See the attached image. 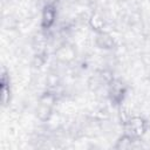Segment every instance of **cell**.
Wrapping results in <instances>:
<instances>
[{"label": "cell", "instance_id": "7", "mask_svg": "<svg viewBox=\"0 0 150 150\" xmlns=\"http://www.w3.org/2000/svg\"><path fill=\"white\" fill-rule=\"evenodd\" d=\"M137 141V138L130 136L129 134H123L117 141H116V144L114 145L115 149H130L132 148L134 145V142Z\"/></svg>", "mask_w": 150, "mask_h": 150}, {"label": "cell", "instance_id": "8", "mask_svg": "<svg viewBox=\"0 0 150 150\" xmlns=\"http://www.w3.org/2000/svg\"><path fill=\"white\" fill-rule=\"evenodd\" d=\"M89 25L91 27V29L95 33L98 32H103V27H104V19L100 13H94L90 19H89Z\"/></svg>", "mask_w": 150, "mask_h": 150}, {"label": "cell", "instance_id": "9", "mask_svg": "<svg viewBox=\"0 0 150 150\" xmlns=\"http://www.w3.org/2000/svg\"><path fill=\"white\" fill-rule=\"evenodd\" d=\"M5 1H11V0H5Z\"/></svg>", "mask_w": 150, "mask_h": 150}, {"label": "cell", "instance_id": "2", "mask_svg": "<svg viewBox=\"0 0 150 150\" xmlns=\"http://www.w3.org/2000/svg\"><path fill=\"white\" fill-rule=\"evenodd\" d=\"M55 102V97L53 94H45L39 102V107L36 110V115L41 121H48L53 112V105Z\"/></svg>", "mask_w": 150, "mask_h": 150}, {"label": "cell", "instance_id": "6", "mask_svg": "<svg viewBox=\"0 0 150 150\" xmlns=\"http://www.w3.org/2000/svg\"><path fill=\"white\" fill-rule=\"evenodd\" d=\"M11 86H9V79H7V75L2 73L1 77V102L4 105H7L11 101Z\"/></svg>", "mask_w": 150, "mask_h": 150}, {"label": "cell", "instance_id": "3", "mask_svg": "<svg viewBox=\"0 0 150 150\" xmlns=\"http://www.w3.org/2000/svg\"><path fill=\"white\" fill-rule=\"evenodd\" d=\"M125 94H127V89L123 86V83H121L118 81H115L110 84L109 97H110V100L114 104H121L123 102L124 97H125Z\"/></svg>", "mask_w": 150, "mask_h": 150}, {"label": "cell", "instance_id": "5", "mask_svg": "<svg viewBox=\"0 0 150 150\" xmlns=\"http://www.w3.org/2000/svg\"><path fill=\"white\" fill-rule=\"evenodd\" d=\"M95 45L101 49H111L115 46V41L110 34L107 32H98L96 33L95 38Z\"/></svg>", "mask_w": 150, "mask_h": 150}, {"label": "cell", "instance_id": "1", "mask_svg": "<svg viewBox=\"0 0 150 150\" xmlns=\"http://www.w3.org/2000/svg\"><path fill=\"white\" fill-rule=\"evenodd\" d=\"M148 130V122L142 116H130L124 121V132L135 138H141Z\"/></svg>", "mask_w": 150, "mask_h": 150}, {"label": "cell", "instance_id": "4", "mask_svg": "<svg viewBox=\"0 0 150 150\" xmlns=\"http://www.w3.org/2000/svg\"><path fill=\"white\" fill-rule=\"evenodd\" d=\"M56 21V8L54 5H46L41 15V26L45 29H49Z\"/></svg>", "mask_w": 150, "mask_h": 150}]
</instances>
